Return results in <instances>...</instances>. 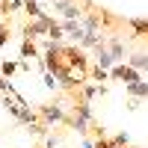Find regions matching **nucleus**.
Wrapping results in <instances>:
<instances>
[{
    "label": "nucleus",
    "mask_w": 148,
    "mask_h": 148,
    "mask_svg": "<svg viewBox=\"0 0 148 148\" xmlns=\"http://www.w3.org/2000/svg\"><path fill=\"white\" fill-rule=\"evenodd\" d=\"M6 42H9V30H6V27H3V24H0V47H3V45H6Z\"/></svg>",
    "instance_id": "20"
},
{
    "label": "nucleus",
    "mask_w": 148,
    "mask_h": 148,
    "mask_svg": "<svg viewBox=\"0 0 148 148\" xmlns=\"http://www.w3.org/2000/svg\"><path fill=\"white\" fill-rule=\"evenodd\" d=\"M15 71H18V62H3V77H9Z\"/></svg>",
    "instance_id": "17"
},
{
    "label": "nucleus",
    "mask_w": 148,
    "mask_h": 148,
    "mask_svg": "<svg viewBox=\"0 0 148 148\" xmlns=\"http://www.w3.org/2000/svg\"><path fill=\"white\" fill-rule=\"evenodd\" d=\"M36 113H39V119L45 125H68V113L62 110V104H45Z\"/></svg>",
    "instance_id": "3"
},
{
    "label": "nucleus",
    "mask_w": 148,
    "mask_h": 148,
    "mask_svg": "<svg viewBox=\"0 0 148 148\" xmlns=\"http://www.w3.org/2000/svg\"><path fill=\"white\" fill-rule=\"evenodd\" d=\"M24 9H27V15L33 18V21H42V18H51L47 12L42 9V3L39 0H24Z\"/></svg>",
    "instance_id": "9"
},
{
    "label": "nucleus",
    "mask_w": 148,
    "mask_h": 148,
    "mask_svg": "<svg viewBox=\"0 0 148 148\" xmlns=\"http://www.w3.org/2000/svg\"><path fill=\"white\" fill-rule=\"evenodd\" d=\"M45 148H56V136H47L45 139Z\"/></svg>",
    "instance_id": "21"
},
{
    "label": "nucleus",
    "mask_w": 148,
    "mask_h": 148,
    "mask_svg": "<svg viewBox=\"0 0 148 148\" xmlns=\"http://www.w3.org/2000/svg\"><path fill=\"white\" fill-rule=\"evenodd\" d=\"M33 56H39V47H36L33 39H24V45H21V59H33Z\"/></svg>",
    "instance_id": "12"
},
{
    "label": "nucleus",
    "mask_w": 148,
    "mask_h": 148,
    "mask_svg": "<svg viewBox=\"0 0 148 148\" xmlns=\"http://www.w3.org/2000/svg\"><path fill=\"white\" fill-rule=\"evenodd\" d=\"M89 125H95L92 107H89V101H80L77 107H74V113L68 116V127L74 133H80V136H86V133H89Z\"/></svg>",
    "instance_id": "1"
},
{
    "label": "nucleus",
    "mask_w": 148,
    "mask_h": 148,
    "mask_svg": "<svg viewBox=\"0 0 148 148\" xmlns=\"http://www.w3.org/2000/svg\"><path fill=\"white\" fill-rule=\"evenodd\" d=\"M95 148H116L113 139H95Z\"/></svg>",
    "instance_id": "19"
},
{
    "label": "nucleus",
    "mask_w": 148,
    "mask_h": 148,
    "mask_svg": "<svg viewBox=\"0 0 148 148\" xmlns=\"http://www.w3.org/2000/svg\"><path fill=\"white\" fill-rule=\"evenodd\" d=\"M95 65H101V68H113L116 62H113V56H110V51H107V45H98L95 47Z\"/></svg>",
    "instance_id": "7"
},
{
    "label": "nucleus",
    "mask_w": 148,
    "mask_h": 148,
    "mask_svg": "<svg viewBox=\"0 0 148 148\" xmlns=\"http://www.w3.org/2000/svg\"><path fill=\"white\" fill-rule=\"evenodd\" d=\"M56 9L62 12V18H65V21H80V18H83L80 6H77V3H71V0H62V3H59Z\"/></svg>",
    "instance_id": "6"
},
{
    "label": "nucleus",
    "mask_w": 148,
    "mask_h": 148,
    "mask_svg": "<svg viewBox=\"0 0 148 148\" xmlns=\"http://www.w3.org/2000/svg\"><path fill=\"white\" fill-rule=\"evenodd\" d=\"M113 145H127V133H116V136H113Z\"/></svg>",
    "instance_id": "18"
},
{
    "label": "nucleus",
    "mask_w": 148,
    "mask_h": 148,
    "mask_svg": "<svg viewBox=\"0 0 148 148\" xmlns=\"http://www.w3.org/2000/svg\"><path fill=\"white\" fill-rule=\"evenodd\" d=\"M51 21L53 18H42V21H30L27 27H24V39H42V36H47V30H51Z\"/></svg>",
    "instance_id": "5"
},
{
    "label": "nucleus",
    "mask_w": 148,
    "mask_h": 148,
    "mask_svg": "<svg viewBox=\"0 0 148 148\" xmlns=\"http://www.w3.org/2000/svg\"><path fill=\"white\" fill-rule=\"evenodd\" d=\"M107 51H110V56H113V62L121 65V59H125V45H121L119 39H110V47H107Z\"/></svg>",
    "instance_id": "10"
},
{
    "label": "nucleus",
    "mask_w": 148,
    "mask_h": 148,
    "mask_svg": "<svg viewBox=\"0 0 148 148\" xmlns=\"http://www.w3.org/2000/svg\"><path fill=\"white\" fill-rule=\"evenodd\" d=\"M62 30H65V33H68L71 39L77 42V45L83 42V36H86V27H83L80 21H65V24H62Z\"/></svg>",
    "instance_id": "8"
},
{
    "label": "nucleus",
    "mask_w": 148,
    "mask_h": 148,
    "mask_svg": "<svg viewBox=\"0 0 148 148\" xmlns=\"http://www.w3.org/2000/svg\"><path fill=\"white\" fill-rule=\"evenodd\" d=\"M42 74H45V86H47V89H56V86H59V83H56V77H53L51 71H42Z\"/></svg>",
    "instance_id": "16"
},
{
    "label": "nucleus",
    "mask_w": 148,
    "mask_h": 148,
    "mask_svg": "<svg viewBox=\"0 0 148 148\" xmlns=\"http://www.w3.org/2000/svg\"><path fill=\"white\" fill-rule=\"evenodd\" d=\"M83 27H86V30L101 33V18H98V15H86V18H83Z\"/></svg>",
    "instance_id": "14"
},
{
    "label": "nucleus",
    "mask_w": 148,
    "mask_h": 148,
    "mask_svg": "<svg viewBox=\"0 0 148 148\" xmlns=\"http://www.w3.org/2000/svg\"><path fill=\"white\" fill-rule=\"evenodd\" d=\"M92 77H95V83H104V80H110V71L101 68V65H95L92 68Z\"/></svg>",
    "instance_id": "15"
},
{
    "label": "nucleus",
    "mask_w": 148,
    "mask_h": 148,
    "mask_svg": "<svg viewBox=\"0 0 148 148\" xmlns=\"http://www.w3.org/2000/svg\"><path fill=\"white\" fill-rule=\"evenodd\" d=\"M130 68H136V71H148V53H130Z\"/></svg>",
    "instance_id": "11"
},
{
    "label": "nucleus",
    "mask_w": 148,
    "mask_h": 148,
    "mask_svg": "<svg viewBox=\"0 0 148 148\" xmlns=\"http://www.w3.org/2000/svg\"><path fill=\"white\" fill-rule=\"evenodd\" d=\"M110 77H113V80H121V83H139V80H145L142 77V74L136 71V68H130V65H125V62H121V65H113V68H110Z\"/></svg>",
    "instance_id": "4"
},
{
    "label": "nucleus",
    "mask_w": 148,
    "mask_h": 148,
    "mask_svg": "<svg viewBox=\"0 0 148 148\" xmlns=\"http://www.w3.org/2000/svg\"><path fill=\"white\" fill-rule=\"evenodd\" d=\"M65 36V30H62V24H56V21H51V30H47V42H59Z\"/></svg>",
    "instance_id": "13"
},
{
    "label": "nucleus",
    "mask_w": 148,
    "mask_h": 148,
    "mask_svg": "<svg viewBox=\"0 0 148 148\" xmlns=\"http://www.w3.org/2000/svg\"><path fill=\"white\" fill-rule=\"evenodd\" d=\"M62 59L68 62V68L77 71V74L89 71V56L83 53V47H62Z\"/></svg>",
    "instance_id": "2"
}]
</instances>
